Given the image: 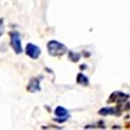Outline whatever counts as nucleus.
Wrapping results in <instances>:
<instances>
[{
	"label": "nucleus",
	"mask_w": 130,
	"mask_h": 130,
	"mask_svg": "<svg viewBox=\"0 0 130 130\" xmlns=\"http://www.w3.org/2000/svg\"><path fill=\"white\" fill-rule=\"evenodd\" d=\"M26 54L32 59H37L41 55V49L37 45L28 43L26 46Z\"/></svg>",
	"instance_id": "nucleus-4"
},
{
	"label": "nucleus",
	"mask_w": 130,
	"mask_h": 130,
	"mask_svg": "<svg viewBox=\"0 0 130 130\" xmlns=\"http://www.w3.org/2000/svg\"><path fill=\"white\" fill-rule=\"evenodd\" d=\"M46 46H47V52L49 56H54V57L64 56L68 51L65 44L56 41V40H50Z\"/></svg>",
	"instance_id": "nucleus-2"
},
{
	"label": "nucleus",
	"mask_w": 130,
	"mask_h": 130,
	"mask_svg": "<svg viewBox=\"0 0 130 130\" xmlns=\"http://www.w3.org/2000/svg\"><path fill=\"white\" fill-rule=\"evenodd\" d=\"M122 110L118 107H111V106H106V107H102L98 111V115L102 116V117H107V116H117L119 117L122 114Z\"/></svg>",
	"instance_id": "nucleus-6"
},
{
	"label": "nucleus",
	"mask_w": 130,
	"mask_h": 130,
	"mask_svg": "<svg viewBox=\"0 0 130 130\" xmlns=\"http://www.w3.org/2000/svg\"><path fill=\"white\" fill-rule=\"evenodd\" d=\"M76 83L84 87H87L89 86V79L86 75H84L83 73H79L76 76Z\"/></svg>",
	"instance_id": "nucleus-8"
},
{
	"label": "nucleus",
	"mask_w": 130,
	"mask_h": 130,
	"mask_svg": "<svg viewBox=\"0 0 130 130\" xmlns=\"http://www.w3.org/2000/svg\"><path fill=\"white\" fill-rule=\"evenodd\" d=\"M4 18H0V37H2L4 34Z\"/></svg>",
	"instance_id": "nucleus-10"
},
{
	"label": "nucleus",
	"mask_w": 130,
	"mask_h": 130,
	"mask_svg": "<svg viewBox=\"0 0 130 130\" xmlns=\"http://www.w3.org/2000/svg\"><path fill=\"white\" fill-rule=\"evenodd\" d=\"M10 37V46L13 48L15 54L20 55L23 53V46H22L21 35L18 31H11L8 33Z\"/></svg>",
	"instance_id": "nucleus-3"
},
{
	"label": "nucleus",
	"mask_w": 130,
	"mask_h": 130,
	"mask_svg": "<svg viewBox=\"0 0 130 130\" xmlns=\"http://www.w3.org/2000/svg\"><path fill=\"white\" fill-rule=\"evenodd\" d=\"M68 59L73 63H77L78 61L81 59L80 53L74 52V51H68Z\"/></svg>",
	"instance_id": "nucleus-9"
},
{
	"label": "nucleus",
	"mask_w": 130,
	"mask_h": 130,
	"mask_svg": "<svg viewBox=\"0 0 130 130\" xmlns=\"http://www.w3.org/2000/svg\"><path fill=\"white\" fill-rule=\"evenodd\" d=\"M26 90L28 92H30V93H36V92L40 91L41 87H40V79H39V77L31 78L27 87H26Z\"/></svg>",
	"instance_id": "nucleus-7"
},
{
	"label": "nucleus",
	"mask_w": 130,
	"mask_h": 130,
	"mask_svg": "<svg viewBox=\"0 0 130 130\" xmlns=\"http://www.w3.org/2000/svg\"><path fill=\"white\" fill-rule=\"evenodd\" d=\"M55 115L56 116V118H55L54 120L57 123H64L70 117L67 109L63 106H57L55 109Z\"/></svg>",
	"instance_id": "nucleus-5"
},
{
	"label": "nucleus",
	"mask_w": 130,
	"mask_h": 130,
	"mask_svg": "<svg viewBox=\"0 0 130 130\" xmlns=\"http://www.w3.org/2000/svg\"><path fill=\"white\" fill-rule=\"evenodd\" d=\"M128 100H129V95L121 91H115L109 95L106 103L107 104H115V103H117V106L124 112V111H126L129 109Z\"/></svg>",
	"instance_id": "nucleus-1"
}]
</instances>
